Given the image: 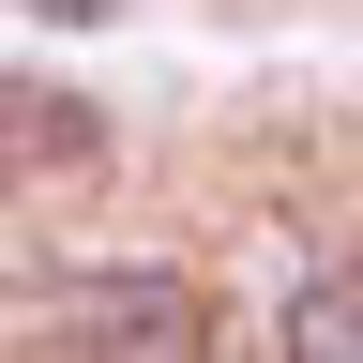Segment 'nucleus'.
Returning <instances> with one entry per match:
<instances>
[{
    "instance_id": "1",
    "label": "nucleus",
    "mask_w": 363,
    "mask_h": 363,
    "mask_svg": "<svg viewBox=\"0 0 363 363\" xmlns=\"http://www.w3.org/2000/svg\"><path fill=\"white\" fill-rule=\"evenodd\" d=\"M45 348L61 363H197V288L182 272H61Z\"/></svg>"
},
{
    "instance_id": "2",
    "label": "nucleus",
    "mask_w": 363,
    "mask_h": 363,
    "mask_svg": "<svg viewBox=\"0 0 363 363\" xmlns=\"http://www.w3.org/2000/svg\"><path fill=\"white\" fill-rule=\"evenodd\" d=\"M288 363H363V288H288Z\"/></svg>"
},
{
    "instance_id": "3",
    "label": "nucleus",
    "mask_w": 363,
    "mask_h": 363,
    "mask_svg": "<svg viewBox=\"0 0 363 363\" xmlns=\"http://www.w3.org/2000/svg\"><path fill=\"white\" fill-rule=\"evenodd\" d=\"M45 16H106V0H45Z\"/></svg>"
}]
</instances>
